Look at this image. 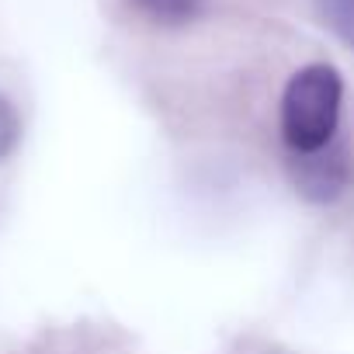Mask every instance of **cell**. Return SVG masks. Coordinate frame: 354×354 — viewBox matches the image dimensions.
<instances>
[{"label": "cell", "mask_w": 354, "mask_h": 354, "mask_svg": "<svg viewBox=\"0 0 354 354\" xmlns=\"http://www.w3.org/2000/svg\"><path fill=\"white\" fill-rule=\"evenodd\" d=\"M340 94V73L326 63H309L288 80L281 94V136L292 153H316L333 142Z\"/></svg>", "instance_id": "1"}, {"label": "cell", "mask_w": 354, "mask_h": 354, "mask_svg": "<svg viewBox=\"0 0 354 354\" xmlns=\"http://www.w3.org/2000/svg\"><path fill=\"white\" fill-rule=\"evenodd\" d=\"M295 181L299 188L313 198V202H330L340 195V188L347 185V167H344V153L330 146L316 149V153H295Z\"/></svg>", "instance_id": "2"}, {"label": "cell", "mask_w": 354, "mask_h": 354, "mask_svg": "<svg viewBox=\"0 0 354 354\" xmlns=\"http://www.w3.org/2000/svg\"><path fill=\"white\" fill-rule=\"evenodd\" d=\"M323 21L347 42L354 46V0H316Z\"/></svg>", "instance_id": "3"}, {"label": "cell", "mask_w": 354, "mask_h": 354, "mask_svg": "<svg viewBox=\"0 0 354 354\" xmlns=\"http://www.w3.org/2000/svg\"><path fill=\"white\" fill-rule=\"evenodd\" d=\"M139 4L156 21H188L205 4V0H139Z\"/></svg>", "instance_id": "4"}, {"label": "cell", "mask_w": 354, "mask_h": 354, "mask_svg": "<svg viewBox=\"0 0 354 354\" xmlns=\"http://www.w3.org/2000/svg\"><path fill=\"white\" fill-rule=\"evenodd\" d=\"M18 136H21V122H18V111L11 108V101L0 94V160H4L11 149H15V142H18Z\"/></svg>", "instance_id": "5"}]
</instances>
